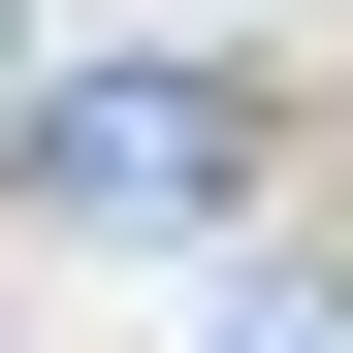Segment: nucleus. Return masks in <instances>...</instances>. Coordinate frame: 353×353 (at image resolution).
I'll return each mask as SVG.
<instances>
[{"label": "nucleus", "instance_id": "f257e3e1", "mask_svg": "<svg viewBox=\"0 0 353 353\" xmlns=\"http://www.w3.org/2000/svg\"><path fill=\"white\" fill-rule=\"evenodd\" d=\"M225 353H353V289H289V321H225Z\"/></svg>", "mask_w": 353, "mask_h": 353}]
</instances>
